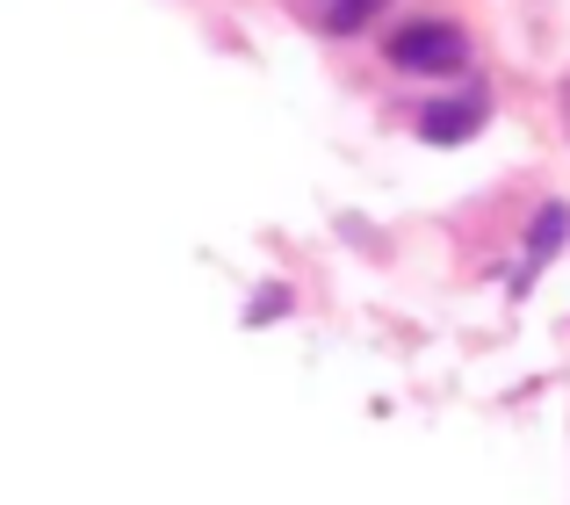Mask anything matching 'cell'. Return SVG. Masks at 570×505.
Listing matches in <instances>:
<instances>
[{
  "instance_id": "obj_1",
  "label": "cell",
  "mask_w": 570,
  "mask_h": 505,
  "mask_svg": "<svg viewBox=\"0 0 570 505\" xmlns=\"http://www.w3.org/2000/svg\"><path fill=\"white\" fill-rule=\"evenodd\" d=\"M390 66L397 72H462L470 66V37L448 22H404L390 37Z\"/></svg>"
},
{
  "instance_id": "obj_2",
  "label": "cell",
  "mask_w": 570,
  "mask_h": 505,
  "mask_svg": "<svg viewBox=\"0 0 570 505\" xmlns=\"http://www.w3.org/2000/svg\"><path fill=\"white\" fill-rule=\"evenodd\" d=\"M476 101H433L426 116H419V130H426V145H462V138H476Z\"/></svg>"
},
{
  "instance_id": "obj_3",
  "label": "cell",
  "mask_w": 570,
  "mask_h": 505,
  "mask_svg": "<svg viewBox=\"0 0 570 505\" xmlns=\"http://www.w3.org/2000/svg\"><path fill=\"white\" fill-rule=\"evenodd\" d=\"M563 231H570V210H563V202H549V210L534 217V253H528V275H520V281H534V267H549V260H557Z\"/></svg>"
},
{
  "instance_id": "obj_4",
  "label": "cell",
  "mask_w": 570,
  "mask_h": 505,
  "mask_svg": "<svg viewBox=\"0 0 570 505\" xmlns=\"http://www.w3.org/2000/svg\"><path fill=\"white\" fill-rule=\"evenodd\" d=\"M318 8H325V29H368L383 0H318Z\"/></svg>"
}]
</instances>
